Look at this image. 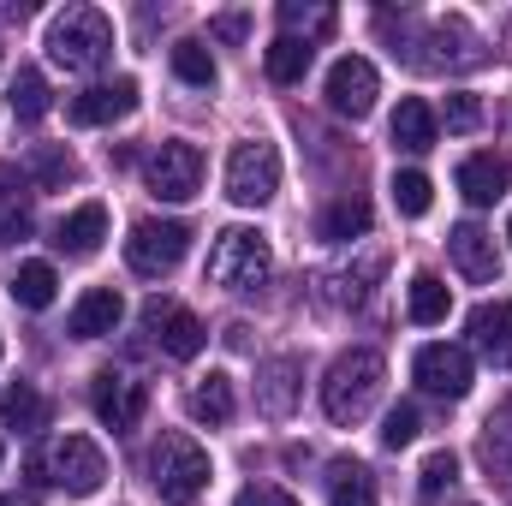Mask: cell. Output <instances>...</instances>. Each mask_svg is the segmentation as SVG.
<instances>
[{
  "label": "cell",
  "instance_id": "obj_1",
  "mask_svg": "<svg viewBox=\"0 0 512 506\" xmlns=\"http://www.w3.org/2000/svg\"><path fill=\"white\" fill-rule=\"evenodd\" d=\"M382 381H387L382 352L352 346V352H340V358L328 364V376H322V411H328L334 423H364L370 405H376V393H382Z\"/></svg>",
  "mask_w": 512,
  "mask_h": 506
},
{
  "label": "cell",
  "instance_id": "obj_2",
  "mask_svg": "<svg viewBox=\"0 0 512 506\" xmlns=\"http://www.w3.org/2000/svg\"><path fill=\"white\" fill-rule=\"evenodd\" d=\"M108 54H114V24H108V12H96V6H66V12H54V24H48V60H54V66H66V72H96Z\"/></svg>",
  "mask_w": 512,
  "mask_h": 506
},
{
  "label": "cell",
  "instance_id": "obj_3",
  "mask_svg": "<svg viewBox=\"0 0 512 506\" xmlns=\"http://www.w3.org/2000/svg\"><path fill=\"white\" fill-rule=\"evenodd\" d=\"M149 477H155V495L167 506H191L209 489V453H203L191 435L167 429V435L155 441V453H149Z\"/></svg>",
  "mask_w": 512,
  "mask_h": 506
},
{
  "label": "cell",
  "instance_id": "obj_4",
  "mask_svg": "<svg viewBox=\"0 0 512 506\" xmlns=\"http://www.w3.org/2000/svg\"><path fill=\"white\" fill-rule=\"evenodd\" d=\"M30 471H36L42 483L66 489V495H96V489L108 483V459H102V447H96L90 435H60V441H48V447L30 459Z\"/></svg>",
  "mask_w": 512,
  "mask_h": 506
},
{
  "label": "cell",
  "instance_id": "obj_5",
  "mask_svg": "<svg viewBox=\"0 0 512 506\" xmlns=\"http://www.w3.org/2000/svg\"><path fill=\"white\" fill-rule=\"evenodd\" d=\"M268 274H274V256L256 227H227L209 245V280L227 292H256V286H268Z\"/></svg>",
  "mask_w": 512,
  "mask_h": 506
},
{
  "label": "cell",
  "instance_id": "obj_6",
  "mask_svg": "<svg viewBox=\"0 0 512 506\" xmlns=\"http://www.w3.org/2000/svg\"><path fill=\"white\" fill-rule=\"evenodd\" d=\"M185 251H191V227L185 221H137L126 239V262L131 274H143V280H161V274H173L179 262H185Z\"/></svg>",
  "mask_w": 512,
  "mask_h": 506
},
{
  "label": "cell",
  "instance_id": "obj_7",
  "mask_svg": "<svg viewBox=\"0 0 512 506\" xmlns=\"http://www.w3.org/2000/svg\"><path fill=\"white\" fill-rule=\"evenodd\" d=\"M280 191V149L274 143H239L233 155H227V197L239 203V209H262L268 197Z\"/></svg>",
  "mask_w": 512,
  "mask_h": 506
},
{
  "label": "cell",
  "instance_id": "obj_8",
  "mask_svg": "<svg viewBox=\"0 0 512 506\" xmlns=\"http://www.w3.org/2000/svg\"><path fill=\"white\" fill-rule=\"evenodd\" d=\"M149 191L161 203H191L203 191V149L185 143V137H167L155 155H149Z\"/></svg>",
  "mask_w": 512,
  "mask_h": 506
},
{
  "label": "cell",
  "instance_id": "obj_9",
  "mask_svg": "<svg viewBox=\"0 0 512 506\" xmlns=\"http://www.w3.org/2000/svg\"><path fill=\"white\" fill-rule=\"evenodd\" d=\"M376 96H382V78H376V66H370L364 54L334 60V72H328V108H334L340 120H370Z\"/></svg>",
  "mask_w": 512,
  "mask_h": 506
},
{
  "label": "cell",
  "instance_id": "obj_10",
  "mask_svg": "<svg viewBox=\"0 0 512 506\" xmlns=\"http://www.w3.org/2000/svg\"><path fill=\"white\" fill-rule=\"evenodd\" d=\"M90 405H96V417H102L114 435H131V429L143 423V411H149V387L137 376H126V370H102Z\"/></svg>",
  "mask_w": 512,
  "mask_h": 506
},
{
  "label": "cell",
  "instance_id": "obj_11",
  "mask_svg": "<svg viewBox=\"0 0 512 506\" xmlns=\"http://www.w3.org/2000/svg\"><path fill=\"white\" fill-rule=\"evenodd\" d=\"M143 328H149V334H155V346H161L167 358H179V364H185V358H197V352H203V340H209V334H203V322H197L185 304H173V298H149V304H143Z\"/></svg>",
  "mask_w": 512,
  "mask_h": 506
},
{
  "label": "cell",
  "instance_id": "obj_12",
  "mask_svg": "<svg viewBox=\"0 0 512 506\" xmlns=\"http://www.w3.org/2000/svg\"><path fill=\"white\" fill-rule=\"evenodd\" d=\"M411 370H417V387L435 393V399H465L471 393V352L465 346H447V340L441 346H423Z\"/></svg>",
  "mask_w": 512,
  "mask_h": 506
},
{
  "label": "cell",
  "instance_id": "obj_13",
  "mask_svg": "<svg viewBox=\"0 0 512 506\" xmlns=\"http://www.w3.org/2000/svg\"><path fill=\"white\" fill-rule=\"evenodd\" d=\"M72 126H114L137 114V78H114V84H96L84 96H72Z\"/></svg>",
  "mask_w": 512,
  "mask_h": 506
},
{
  "label": "cell",
  "instance_id": "obj_14",
  "mask_svg": "<svg viewBox=\"0 0 512 506\" xmlns=\"http://www.w3.org/2000/svg\"><path fill=\"white\" fill-rule=\"evenodd\" d=\"M120 316H126V298H120L114 286H90V292L72 304L66 334H72V340H102V334H114V328H120Z\"/></svg>",
  "mask_w": 512,
  "mask_h": 506
},
{
  "label": "cell",
  "instance_id": "obj_15",
  "mask_svg": "<svg viewBox=\"0 0 512 506\" xmlns=\"http://www.w3.org/2000/svg\"><path fill=\"white\" fill-rule=\"evenodd\" d=\"M447 251H453V262H459V274H465V280H495V274H501L495 233H489V227H477V221H459V227L447 233Z\"/></svg>",
  "mask_w": 512,
  "mask_h": 506
},
{
  "label": "cell",
  "instance_id": "obj_16",
  "mask_svg": "<svg viewBox=\"0 0 512 506\" xmlns=\"http://www.w3.org/2000/svg\"><path fill=\"white\" fill-rule=\"evenodd\" d=\"M471 340H477V352H483L495 370H512V304L507 298L471 310Z\"/></svg>",
  "mask_w": 512,
  "mask_h": 506
},
{
  "label": "cell",
  "instance_id": "obj_17",
  "mask_svg": "<svg viewBox=\"0 0 512 506\" xmlns=\"http://www.w3.org/2000/svg\"><path fill=\"white\" fill-rule=\"evenodd\" d=\"M102 239H108V209H102V203H84V209H72V215L54 227V251L60 256H96Z\"/></svg>",
  "mask_w": 512,
  "mask_h": 506
},
{
  "label": "cell",
  "instance_id": "obj_18",
  "mask_svg": "<svg viewBox=\"0 0 512 506\" xmlns=\"http://www.w3.org/2000/svg\"><path fill=\"white\" fill-rule=\"evenodd\" d=\"M30 179L24 167H0V245H18L30 239Z\"/></svg>",
  "mask_w": 512,
  "mask_h": 506
},
{
  "label": "cell",
  "instance_id": "obj_19",
  "mask_svg": "<svg viewBox=\"0 0 512 506\" xmlns=\"http://www.w3.org/2000/svg\"><path fill=\"white\" fill-rule=\"evenodd\" d=\"M435 137H441V120H435V108H429L423 96H405V102L393 108V143H399L405 155H429Z\"/></svg>",
  "mask_w": 512,
  "mask_h": 506
},
{
  "label": "cell",
  "instance_id": "obj_20",
  "mask_svg": "<svg viewBox=\"0 0 512 506\" xmlns=\"http://www.w3.org/2000/svg\"><path fill=\"white\" fill-rule=\"evenodd\" d=\"M512 185V167L501 155H465L459 161V191H465V203H495V197H507Z\"/></svg>",
  "mask_w": 512,
  "mask_h": 506
},
{
  "label": "cell",
  "instance_id": "obj_21",
  "mask_svg": "<svg viewBox=\"0 0 512 506\" xmlns=\"http://www.w3.org/2000/svg\"><path fill=\"white\" fill-rule=\"evenodd\" d=\"M256 405L268 417H286L298 405V358H268L262 376H256Z\"/></svg>",
  "mask_w": 512,
  "mask_h": 506
},
{
  "label": "cell",
  "instance_id": "obj_22",
  "mask_svg": "<svg viewBox=\"0 0 512 506\" xmlns=\"http://www.w3.org/2000/svg\"><path fill=\"white\" fill-rule=\"evenodd\" d=\"M185 411H191L197 423H233V411H239V399H233V376L209 370V376L185 393Z\"/></svg>",
  "mask_w": 512,
  "mask_h": 506
},
{
  "label": "cell",
  "instance_id": "obj_23",
  "mask_svg": "<svg viewBox=\"0 0 512 506\" xmlns=\"http://www.w3.org/2000/svg\"><path fill=\"white\" fill-rule=\"evenodd\" d=\"M483 465H489V483L512 495V399L483 423Z\"/></svg>",
  "mask_w": 512,
  "mask_h": 506
},
{
  "label": "cell",
  "instance_id": "obj_24",
  "mask_svg": "<svg viewBox=\"0 0 512 506\" xmlns=\"http://www.w3.org/2000/svg\"><path fill=\"white\" fill-rule=\"evenodd\" d=\"M42 417H48V405H42V393H36L30 381H12V387L0 393V429L36 435V429H42Z\"/></svg>",
  "mask_w": 512,
  "mask_h": 506
},
{
  "label": "cell",
  "instance_id": "obj_25",
  "mask_svg": "<svg viewBox=\"0 0 512 506\" xmlns=\"http://www.w3.org/2000/svg\"><path fill=\"white\" fill-rule=\"evenodd\" d=\"M54 286H60L54 262H18V274H12V298L24 310H48L54 304Z\"/></svg>",
  "mask_w": 512,
  "mask_h": 506
},
{
  "label": "cell",
  "instance_id": "obj_26",
  "mask_svg": "<svg viewBox=\"0 0 512 506\" xmlns=\"http://www.w3.org/2000/svg\"><path fill=\"white\" fill-rule=\"evenodd\" d=\"M405 310H411V322L435 328V322H447V310H453V292L441 286V274H417V280H411V298H405Z\"/></svg>",
  "mask_w": 512,
  "mask_h": 506
},
{
  "label": "cell",
  "instance_id": "obj_27",
  "mask_svg": "<svg viewBox=\"0 0 512 506\" xmlns=\"http://www.w3.org/2000/svg\"><path fill=\"white\" fill-rule=\"evenodd\" d=\"M310 42H298V36H274V48L262 54V66H268V78L274 84H298L304 72H310Z\"/></svg>",
  "mask_w": 512,
  "mask_h": 506
},
{
  "label": "cell",
  "instance_id": "obj_28",
  "mask_svg": "<svg viewBox=\"0 0 512 506\" xmlns=\"http://www.w3.org/2000/svg\"><path fill=\"white\" fill-rule=\"evenodd\" d=\"M364 233H370V203H364V197H340V203H328V215H322V239L346 245V239H364Z\"/></svg>",
  "mask_w": 512,
  "mask_h": 506
},
{
  "label": "cell",
  "instance_id": "obj_29",
  "mask_svg": "<svg viewBox=\"0 0 512 506\" xmlns=\"http://www.w3.org/2000/svg\"><path fill=\"white\" fill-rule=\"evenodd\" d=\"M280 24H286V36H298V42H316V36H328V30H334V6L286 0V6H280Z\"/></svg>",
  "mask_w": 512,
  "mask_h": 506
},
{
  "label": "cell",
  "instance_id": "obj_30",
  "mask_svg": "<svg viewBox=\"0 0 512 506\" xmlns=\"http://www.w3.org/2000/svg\"><path fill=\"white\" fill-rule=\"evenodd\" d=\"M173 72H179V84H191V90H215V54H209L197 36L173 42Z\"/></svg>",
  "mask_w": 512,
  "mask_h": 506
},
{
  "label": "cell",
  "instance_id": "obj_31",
  "mask_svg": "<svg viewBox=\"0 0 512 506\" xmlns=\"http://www.w3.org/2000/svg\"><path fill=\"white\" fill-rule=\"evenodd\" d=\"M24 179H36V185H72L78 179V161L60 149V143H42V149H30V167H24Z\"/></svg>",
  "mask_w": 512,
  "mask_h": 506
},
{
  "label": "cell",
  "instance_id": "obj_32",
  "mask_svg": "<svg viewBox=\"0 0 512 506\" xmlns=\"http://www.w3.org/2000/svg\"><path fill=\"white\" fill-rule=\"evenodd\" d=\"M12 114L18 120H42L48 114V78L36 66H18L12 72Z\"/></svg>",
  "mask_w": 512,
  "mask_h": 506
},
{
  "label": "cell",
  "instance_id": "obj_33",
  "mask_svg": "<svg viewBox=\"0 0 512 506\" xmlns=\"http://www.w3.org/2000/svg\"><path fill=\"white\" fill-rule=\"evenodd\" d=\"M429 203H435V191H429V179L423 173H393V209L405 215V221H417V215H429Z\"/></svg>",
  "mask_w": 512,
  "mask_h": 506
},
{
  "label": "cell",
  "instance_id": "obj_34",
  "mask_svg": "<svg viewBox=\"0 0 512 506\" xmlns=\"http://www.w3.org/2000/svg\"><path fill=\"white\" fill-rule=\"evenodd\" d=\"M334 506H376V477L364 465H334Z\"/></svg>",
  "mask_w": 512,
  "mask_h": 506
},
{
  "label": "cell",
  "instance_id": "obj_35",
  "mask_svg": "<svg viewBox=\"0 0 512 506\" xmlns=\"http://www.w3.org/2000/svg\"><path fill=\"white\" fill-rule=\"evenodd\" d=\"M417 429H423L417 405H393V411L382 417V447H393V453H399V447H411V441H417Z\"/></svg>",
  "mask_w": 512,
  "mask_h": 506
},
{
  "label": "cell",
  "instance_id": "obj_36",
  "mask_svg": "<svg viewBox=\"0 0 512 506\" xmlns=\"http://www.w3.org/2000/svg\"><path fill=\"white\" fill-rule=\"evenodd\" d=\"M376 274H382V256H370L358 274H328V286H334L328 298H334V304H364V292H370L364 280H376Z\"/></svg>",
  "mask_w": 512,
  "mask_h": 506
},
{
  "label": "cell",
  "instance_id": "obj_37",
  "mask_svg": "<svg viewBox=\"0 0 512 506\" xmlns=\"http://www.w3.org/2000/svg\"><path fill=\"white\" fill-rule=\"evenodd\" d=\"M417 477H423V483H417V495H423V501H435V495L459 477V459L441 447V453H429V459H423V471H417Z\"/></svg>",
  "mask_w": 512,
  "mask_h": 506
},
{
  "label": "cell",
  "instance_id": "obj_38",
  "mask_svg": "<svg viewBox=\"0 0 512 506\" xmlns=\"http://www.w3.org/2000/svg\"><path fill=\"white\" fill-rule=\"evenodd\" d=\"M477 126H483V102L465 96V90L447 96V131H477Z\"/></svg>",
  "mask_w": 512,
  "mask_h": 506
},
{
  "label": "cell",
  "instance_id": "obj_39",
  "mask_svg": "<svg viewBox=\"0 0 512 506\" xmlns=\"http://www.w3.org/2000/svg\"><path fill=\"white\" fill-rule=\"evenodd\" d=\"M233 506H298L286 489H274V483H251V489H239V501Z\"/></svg>",
  "mask_w": 512,
  "mask_h": 506
},
{
  "label": "cell",
  "instance_id": "obj_40",
  "mask_svg": "<svg viewBox=\"0 0 512 506\" xmlns=\"http://www.w3.org/2000/svg\"><path fill=\"white\" fill-rule=\"evenodd\" d=\"M245 12H227V18H215V36H227V42H245Z\"/></svg>",
  "mask_w": 512,
  "mask_h": 506
},
{
  "label": "cell",
  "instance_id": "obj_41",
  "mask_svg": "<svg viewBox=\"0 0 512 506\" xmlns=\"http://www.w3.org/2000/svg\"><path fill=\"white\" fill-rule=\"evenodd\" d=\"M0 506H12V501H6V495H0Z\"/></svg>",
  "mask_w": 512,
  "mask_h": 506
},
{
  "label": "cell",
  "instance_id": "obj_42",
  "mask_svg": "<svg viewBox=\"0 0 512 506\" xmlns=\"http://www.w3.org/2000/svg\"><path fill=\"white\" fill-rule=\"evenodd\" d=\"M507 239H512V221H507Z\"/></svg>",
  "mask_w": 512,
  "mask_h": 506
}]
</instances>
